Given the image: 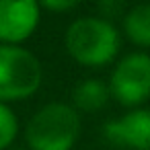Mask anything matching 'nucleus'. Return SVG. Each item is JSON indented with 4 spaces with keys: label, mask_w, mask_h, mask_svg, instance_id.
<instances>
[{
    "label": "nucleus",
    "mask_w": 150,
    "mask_h": 150,
    "mask_svg": "<svg viewBox=\"0 0 150 150\" xmlns=\"http://www.w3.org/2000/svg\"><path fill=\"white\" fill-rule=\"evenodd\" d=\"M66 50L82 66H103L117 56L119 35L105 19H78L66 31Z\"/></svg>",
    "instance_id": "obj_1"
},
{
    "label": "nucleus",
    "mask_w": 150,
    "mask_h": 150,
    "mask_svg": "<svg viewBox=\"0 0 150 150\" xmlns=\"http://www.w3.org/2000/svg\"><path fill=\"white\" fill-rule=\"evenodd\" d=\"M80 134V117L74 107L50 103L27 123L25 138L31 150H70Z\"/></svg>",
    "instance_id": "obj_2"
},
{
    "label": "nucleus",
    "mask_w": 150,
    "mask_h": 150,
    "mask_svg": "<svg viewBox=\"0 0 150 150\" xmlns=\"http://www.w3.org/2000/svg\"><path fill=\"white\" fill-rule=\"evenodd\" d=\"M39 60L19 47L0 43V103L31 97L41 84Z\"/></svg>",
    "instance_id": "obj_3"
},
{
    "label": "nucleus",
    "mask_w": 150,
    "mask_h": 150,
    "mask_svg": "<svg viewBox=\"0 0 150 150\" xmlns=\"http://www.w3.org/2000/svg\"><path fill=\"white\" fill-rule=\"evenodd\" d=\"M109 93L127 107L140 105L150 97V56L129 54L113 70Z\"/></svg>",
    "instance_id": "obj_4"
},
{
    "label": "nucleus",
    "mask_w": 150,
    "mask_h": 150,
    "mask_svg": "<svg viewBox=\"0 0 150 150\" xmlns=\"http://www.w3.org/2000/svg\"><path fill=\"white\" fill-rule=\"evenodd\" d=\"M39 25L37 0H0V41L19 45L29 39Z\"/></svg>",
    "instance_id": "obj_5"
},
{
    "label": "nucleus",
    "mask_w": 150,
    "mask_h": 150,
    "mask_svg": "<svg viewBox=\"0 0 150 150\" xmlns=\"http://www.w3.org/2000/svg\"><path fill=\"white\" fill-rule=\"evenodd\" d=\"M103 134L113 146L127 150H150V111L134 109L119 119L107 121Z\"/></svg>",
    "instance_id": "obj_6"
},
{
    "label": "nucleus",
    "mask_w": 150,
    "mask_h": 150,
    "mask_svg": "<svg viewBox=\"0 0 150 150\" xmlns=\"http://www.w3.org/2000/svg\"><path fill=\"white\" fill-rule=\"evenodd\" d=\"M109 86H105L101 80L97 78H91V80H84L80 82L76 88H74V105L80 109V111H97L101 109L107 99H109Z\"/></svg>",
    "instance_id": "obj_7"
},
{
    "label": "nucleus",
    "mask_w": 150,
    "mask_h": 150,
    "mask_svg": "<svg viewBox=\"0 0 150 150\" xmlns=\"http://www.w3.org/2000/svg\"><path fill=\"white\" fill-rule=\"evenodd\" d=\"M123 29L129 41L150 47V4L134 6L123 19Z\"/></svg>",
    "instance_id": "obj_8"
},
{
    "label": "nucleus",
    "mask_w": 150,
    "mask_h": 150,
    "mask_svg": "<svg viewBox=\"0 0 150 150\" xmlns=\"http://www.w3.org/2000/svg\"><path fill=\"white\" fill-rule=\"evenodd\" d=\"M17 132H19L17 115L6 103H0V150L13 144V140L17 138Z\"/></svg>",
    "instance_id": "obj_9"
},
{
    "label": "nucleus",
    "mask_w": 150,
    "mask_h": 150,
    "mask_svg": "<svg viewBox=\"0 0 150 150\" xmlns=\"http://www.w3.org/2000/svg\"><path fill=\"white\" fill-rule=\"evenodd\" d=\"M37 2L47 8V11H54V13H64V11H70L74 8L80 0H37Z\"/></svg>",
    "instance_id": "obj_10"
},
{
    "label": "nucleus",
    "mask_w": 150,
    "mask_h": 150,
    "mask_svg": "<svg viewBox=\"0 0 150 150\" xmlns=\"http://www.w3.org/2000/svg\"><path fill=\"white\" fill-rule=\"evenodd\" d=\"M99 11L105 15V17H115L117 13H121V0H99Z\"/></svg>",
    "instance_id": "obj_11"
},
{
    "label": "nucleus",
    "mask_w": 150,
    "mask_h": 150,
    "mask_svg": "<svg viewBox=\"0 0 150 150\" xmlns=\"http://www.w3.org/2000/svg\"><path fill=\"white\" fill-rule=\"evenodd\" d=\"M15 150H21V148H15Z\"/></svg>",
    "instance_id": "obj_12"
}]
</instances>
